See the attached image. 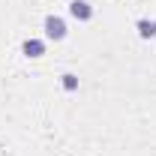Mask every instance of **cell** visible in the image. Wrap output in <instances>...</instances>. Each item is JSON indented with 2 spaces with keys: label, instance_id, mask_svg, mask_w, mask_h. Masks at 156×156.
Returning <instances> with one entry per match:
<instances>
[{
  "label": "cell",
  "instance_id": "1",
  "mask_svg": "<svg viewBox=\"0 0 156 156\" xmlns=\"http://www.w3.org/2000/svg\"><path fill=\"white\" fill-rule=\"evenodd\" d=\"M42 33H45V42H63L69 36V24H66V18L51 12V15L42 18Z\"/></svg>",
  "mask_w": 156,
  "mask_h": 156
},
{
  "label": "cell",
  "instance_id": "2",
  "mask_svg": "<svg viewBox=\"0 0 156 156\" xmlns=\"http://www.w3.org/2000/svg\"><path fill=\"white\" fill-rule=\"evenodd\" d=\"M69 15L81 24H87V21L93 18V6H90V0H69Z\"/></svg>",
  "mask_w": 156,
  "mask_h": 156
},
{
  "label": "cell",
  "instance_id": "3",
  "mask_svg": "<svg viewBox=\"0 0 156 156\" xmlns=\"http://www.w3.org/2000/svg\"><path fill=\"white\" fill-rule=\"evenodd\" d=\"M21 54L30 57V60H39L42 54H45V39H36V36L24 39V42H21Z\"/></svg>",
  "mask_w": 156,
  "mask_h": 156
},
{
  "label": "cell",
  "instance_id": "4",
  "mask_svg": "<svg viewBox=\"0 0 156 156\" xmlns=\"http://www.w3.org/2000/svg\"><path fill=\"white\" fill-rule=\"evenodd\" d=\"M135 30L141 39H156V21L153 18H138L135 21Z\"/></svg>",
  "mask_w": 156,
  "mask_h": 156
},
{
  "label": "cell",
  "instance_id": "5",
  "mask_svg": "<svg viewBox=\"0 0 156 156\" xmlns=\"http://www.w3.org/2000/svg\"><path fill=\"white\" fill-rule=\"evenodd\" d=\"M60 87H63L66 93H75L78 90V75L75 72H63V75H60Z\"/></svg>",
  "mask_w": 156,
  "mask_h": 156
}]
</instances>
